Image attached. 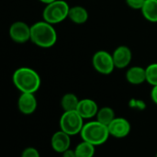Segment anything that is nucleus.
<instances>
[{"label": "nucleus", "instance_id": "obj_1", "mask_svg": "<svg viewBox=\"0 0 157 157\" xmlns=\"http://www.w3.org/2000/svg\"><path fill=\"white\" fill-rule=\"evenodd\" d=\"M14 86L21 93H32L35 94L40 86V77L39 74L29 67L17 68L12 76Z\"/></svg>", "mask_w": 157, "mask_h": 157}, {"label": "nucleus", "instance_id": "obj_2", "mask_svg": "<svg viewBox=\"0 0 157 157\" xmlns=\"http://www.w3.org/2000/svg\"><path fill=\"white\" fill-rule=\"evenodd\" d=\"M30 40L40 48H51L57 41V32L53 25L45 20L38 21L30 26Z\"/></svg>", "mask_w": 157, "mask_h": 157}, {"label": "nucleus", "instance_id": "obj_3", "mask_svg": "<svg viewBox=\"0 0 157 157\" xmlns=\"http://www.w3.org/2000/svg\"><path fill=\"white\" fill-rule=\"evenodd\" d=\"M80 135L83 141H86L96 147L104 144L110 136L108 126L100 123L97 120L85 123Z\"/></svg>", "mask_w": 157, "mask_h": 157}, {"label": "nucleus", "instance_id": "obj_4", "mask_svg": "<svg viewBox=\"0 0 157 157\" xmlns=\"http://www.w3.org/2000/svg\"><path fill=\"white\" fill-rule=\"evenodd\" d=\"M70 6L64 0H56L44 7L42 17L43 20L54 25L63 22L68 17Z\"/></svg>", "mask_w": 157, "mask_h": 157}, {"label": "nucleus", "instance_id": "obj_5", "mask_svg": "<svg viewBox=\"0 0 157 157\" xmlns=\"http://www.w3.org/2000/svg\"><path fill=\"white\" fill-rule=\"evenodd\" d=\"M60 130L63 131L70 136L80 134L85 125L84 119L76 110L63 111L60 118Z\"/></svg>", "mask_w": 157, "mask_h": 157}, {"label": "nucleus", "instance_id": "obj_6", "mask_svg": "<svg viewBox=\"0 0 157 157\" xmlns=\"http://www.w3.org/2000/svg\"><path fill=\"white\" fill-rule=\"evenodd\" d=\"M94 69L101 75H109L116 68L113 56L107 51L97 52L92 58Z\"/></svg>", "mask_w": 157, "mask_h": 157}, {"label": "nucleus", "instance_id": "obj_7", "mask_svg": "<svg viewBox=\"0 0 157 157\" xmlns=\"http://www.w3.org/2000/svg\"><path fill=\"white\" fill-rule=\"evenodd\" d=\"M9 36L17 43H25L30 40V26L24 21H16L9 28Z\"/></svg>", "mask_w": 157, "mask_h": 157}, {"label": "nucleus", "instance_id": "obj_8", "mask_svg": "<svg viewBox=\"0 0 157 157\" xmlns=\"http://www.w3.org/2000/svg\"><path fill=\"white\" fill-rule=\"evenodd\" d=\"M110 136L116 139H122L127 137L132 130L131 123L125 118H115L108 126Z\"/></svg>", "mask_w": 157, "mask_h": 157}, {"label": "nucleus", "instance_id": "obj_9", "mask_svg": "<svg viewBox=\"0 0 157 157\" xmlns=\"http://www.w3.org/2000/svg\"><path fill=\"white\" fill-rule=\"evenodd\" d=\"M115 67L118 69H124L129 66L132 59V52L131 49L125 45H121L115 49L112 53Z\"/></svg>", "mask_w": 157, "mask_h": 157}, {"label": "nucleus", "instance_id": "obj_10", "mask_svg": "<svg viewBox=\"0 0 157 157\" xmlns=\"http://www.w3.org/2000/svg\"><path fill=\"white\" fill-rule=\"evenodd\" d=\"M38 107L37 98L32 93H21L17 100L18 110L24 115L33 114Z\"/></svg>", "mask_w": 157, "mask_h": 157}, {"label": "nucleus", "instance_id": "obj_11", "mask_svg": "<svg viewBox=\"0 0 157 157\" xmlns=\"http://www.w3.org/2000/svg\"><path fill=\"white\" fill-rule=\"evenodd\" d=\"M51 145L54 152L63 154L70 148L71 145V136L60 130L54 132L51 139Z\"/></svg>", "mask_w": 157, "mask_h": 157}, {"label": "nucleus", "instance_id": "obj_12", "mask_svg": "<svg viewBox=\"0 0 157 157\" xmlns=\"http://www.w3.org/2000/svg\"><path fill=\"white\" fill-rule=\"evenodd\" d=\"M99 108L97 102L91 98H83L80 99L76 111L84 120L92 119L97 116Z\"/></svg>", "mask_w": 157, "mask_h": 157}, {"label": "nucleus", "instance_id": "obj_13", "mask_svg": "<svg viewBox=\"0 0 157 157\" xmlns=\"http://www.w3.org/2000/svg\"><path fill=\"white\" fill-rule=\"evenodd\" d=\"M126 79L132 85H141L146 82V70L141 66H132L126 72Z\"/></svg>", "mask_w": 157, "mask_h": 157}, {"label": "nucleus", "instance_id": "obj_14", "mask_svg": "<svg viewBox=\"0 0 157 157\" xmlns=\"http://www.w3.org/2000/svg\"><path fill=\"white\" fill-rule=\"evenodd\" d=\"M88 11L82 6H75L70 7L68 17L70 20L77 25L85 24L88 19Z\"/></svg>", "mask_w": 157, "mask_h": 157}, {"label": "nucleus", "instance_id": "obj_15", "mask_svg": "<svg viewBox=\"0 0 157 157\" xmlns=\"http://www.w3.org/2000/svg\"><path fill=\"white\" fill-rule=\"evenodd\" d=\"M144 17L150 22H157V0H146L141 9Z\"/></svg>", "mask_w": 157, "mask_h": 157}, {"label": "nucleus", "instance_id": "obj_16", "mask_svg": "<svg viewBox=\"0 0 157 157\" xmlns=\"http://www.w3.org/2000/svg\"><path fill=\"white\" fill-rule=\"evenodd\" d=\"M80 99L76 95L73 93H67L63 96L61 99V106L63 111H72L76 110Z\"/></svg>", "mask_w": 157, "mask_h": 157}, {"label": "nucleus", "instance_id": "obj_17", "mask_svg": "<svg viewBox=\"0 0 157 157\" xmlns=\"http://www.w3.org/2000/svg\"><path fill=\"white\" fill-rule=\"evenodd\" d=\"M75 151L76 157H94L96 146L86 141H82L75 146Z\"/></svg>", "mask_w": 157, "mask_h": 157}, {"label": "nucleus", "instance_id": "obj_18", "mask_svg": "<svg viewBox=\"0 0 157 157\" xmlns=\"http://www.w3.org/2000/svg\"><path fill=\"white\" fill-rule=\"evenodd\" d=\"M96 118H97V121H99L100 123L106 126H109L110 122L116 118V116H115V112L113 109H111L110 107H103L98 109Z\"/></svg>", "mask_w": 157, "mask_h": 157}, {"label": "nucleus", "instance_id": "obj_19", "mask_svg": "<svg viewBox=\"0 0 157 157\" xmlns=\"http://www.w3.org/2000/svg\"><path fill=\"white\" fill-rule=\"evenodd\" d=\"M146 82L151 86H157V63L149 64L146 68Z\"/></svg>", "mask_w": 157, "mask_h": 157}, {"label": "nucleus", "instance_id": "obj_20", "mask_svg": "<svg viewBox=\"0 0 157 157\" xmlns=\"http://www.w3.org/2000/svg\"><path fill=\"white\" fill-rule=\"evenodd\" d=\"M146 0H125L126 4L129 7L135 9V10H141L144 5Z\"/></svg>", "mask_w": 157, "mask_h": 157}, {"label": "nucleus", "instance_id": "obj_21", "mask_svg": "<svg viewBox=\"0 0 157 157\" xmlns=\"http://www.w3.org/2000/svg\"><path fill=\"white\" fill-rule=\"evenodd\" d=\"M21 157H40V155L38 149L34 147H27L22 151Z\"/></svg>", "mask_w": 157, "mask_h": 157}, {"label": "nucleus", "instance_id": "obj_22", "mask_svg": "<svg viewBox=\"0 0 157 157\" xmlns=\"http://www.w3.org/2000/svg\"><path fill=\"white\" fill-rule=\"evenodd\" d=\"M62 156L63 157H76V155H75V149L73 150V149H68V150H66L65 152H63V154H62Z\"/></svg>", "mask_w": 157, "mask_h": 157}, {"label": "nucleus", "instance_id": "obj_23", "mask_svg": "<svg viewBox=\"0 0 157 157\" xmlns=\"http://www.w3.org/2000/svg\"><path fill=\"white\" fill-rule=\"evenodd\" d=\"M151 98L153 100V102L157 105V86H153L152 91H151Z\"/></svg>", "mask_w": 157, "mask_h": 157}, {"label": "nucleus", "instance_id": "obj_24", "mask_svg": "<svg viewBox=\"0 0 157 157\" xmlns=\"http://www.w3.org/2000/svg\"><path fill=\"white\" fill-rule=\"evenodd\" d=\"M39 1L43 3V4H45V5H49V4H51V3H52V2H54L56 0H39Z\"/></svg>", "mask_w": 157, "mask_h": 157}, {"label": "nucleus", "instance_id": "obj_25", "mask_svg": "<svg viewBox=\"0 0 157 157\" xmlns=\"http://www.w3.org/2000/svg\"><path fill=\"white\" fill-rule=\"evenodd\" d=\"M155 157H157V153H156V155H155Z\"/></svg>", "mask_w": 157, "mask_h": 157}]
</instances>
